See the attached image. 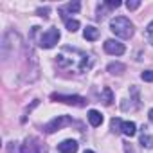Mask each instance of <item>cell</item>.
Instances as JSON below:
<instances>
[{
	"instance_id": "cell-1",
	"label": "cell",
	"mask_w": 153,
	"mask_h": 153,
	"mask_svg": "<svg viewBox=\"0 0 153 153\" xmlns=\"http://www.w3.org/2000/svg\"><path fill=\"white\" fill-rule=\"evenodd\" d=\"M110 31L115 36L123 38V40H128V38L133 36V24L126 16H117L110 22Z\"/></svg>"
},
{
	"instance_id": "cell-2",
	"label": "cell",
	"mask_w": 153,
	"mask_h": 153,
	"mask_svg": "<svg viewBox=\"0 0 153 153\" xmlns=\"http://www.w3.org/2000/svg\"><path fill=\"white\" fill-rule=\"evenodd\" d=\"M59 29H56V27H51L49 31H45L42 36H40V47H43V49H52L58 42H59Z\"/></svg>"
},
{
	"instance_id": "cell-3",
	"label": "cell",
	"mask_w": 153,
	"mask_h": 153,
	"mask_svg": "<svg viewBox=\"0 0 153 153\" xmlns=\"http://www.w3.org/2000/svg\"><path fill=\"white\" fill-rule=\"evenodd\" d=\"M52 101H59V103H65V105H72V106H87V99L81 97V96H63V94H52L51 96Z\"/></svg>"
},
{
	"instance_id": "cell-4",
	"label": "cell",
	"mask_w": 153,
	"mask_h": 153,
	"mask_svg": "<svg viewBox=\"0 0 153 153\" xmlns=\"http://www.w3.org/2000/svg\"><path fill=\"white\" fill-rule=\"evenodd\" d=\"M68 124H72V119H70L68 115H59V117L52 119L51 123H47V124L43 126V131H45V133H54V131H58V130L68 126Z\"/></svg>"
},
{
	"instance_id": "cell-5",
	"label": "cell",
	"mask_w": 153,
	"mask_h": 153,
	"mask_svg": "<svg viewBox=\"0 0 153 153\" xmlns=\"http://www.w3.org/2000/svg\"><path fill=\"white\" fill-rule=\"evenodd\" d=\"M22 151L24 153H45V148H43V144L36 137H27Z\"/></svg>"
},
{
	"instance_id": "cell-6",
	"label": "cell",
	"mask_w": 153,
	"mask_h": 153,
	"mask_svg": "<svg viewBox=\"0 0 153 153\" xmlns=\"http://www.w3.org/2000/svg\"><path fill=\"white\" fill-rule=\"evenodd\" d=\"M105 51L112 56H121V54H124V45L117 40H106L105 42Z\"/></svg>"
},
{
	"instance_id": "cell-7",
	"label": "cell",
	"mask_w": 153,
	"mask_h": 153,
	"mask_svg": "<svg viewBox=\"0 0 153 153\" xmlns=\"http://www.w3.org/2000/svg\"><path fill=\"white\" fill-rule=\"evenodd\" d=\"M78 148H79V144L76 142V140H72V139H67L61 144H58V151L59 153H76Z\"/></svg>"
},
{
	"instance_id": "cell-8",
	"label": "cell",
	"mask_w": 153,
	"mask_h": 153,
	"mask_svg": "<svg viewBox=\"0 0 153 153\" xmlns=\"http://www.w3.org/2000/svg\"><path fill=\"white\" fill-rule=\"evenodd\" d=\"M87 117H88V123H90L94 128H97V126H101V124H103V115H101L97 110H90Z\"/></svg>"
},
{
	"instance_id": "cell-9",
	"label": "cell",
	"mask_w": 153,
	"mask_h": 153,
	"mask_svg": "<svg viewBox=\"0 0 153 153\" xmlns=\"http://www.w3.org/2000/svg\"><path fill=\"white\" fill-rule=\"evenodd\" d=\"M121 131H123L124 135H128V137H133V135L137 133V126H135V123H131V121H123Z\"/></svg>"
},
{
	"instance_id": "cell-10",
	"label": "cell",
	"mask_w": 153,
	"mask_h": 153,
	"mask_svg": "<svg viewBox=\"0 0 153 153\" xmlns=\"http://www.w3.org/2000/svg\"><path fill=\"white\" fill-rule=\"evenodd\" d=\"M83 36H85V40L94 42V40H97V38H99V29H96L94 25H87V27H85V31H83Z\"/></svg>"
},
{
	"instance_id": "cell-11",
	"label": "cell",
	"mask_w": 153,
	"mask_h": 153,
	"mask_svg": "<svg viewBox=\"0 0 153 153\" xmlns=\"http://www.w3.org/2000/svg\"><path fill=\"white\" fill-rule=\"evenodd\" d=\"M106 70H108L110 74H123V72L126 70V67H124L123 63H110Z\"/></svg>"
},
{
	"instance_id": "cell-12",
	"label": "cell",
	"mask_w": 153,
	"mask_h": 153,
	"mask_svg": "<svg viewBox=\"0 0 153 153\" xmlns=\"http://www.w3.org/2000/svg\"><path fill=\"white\" fill-rule=\"evenodd\" d=\"M106 106H110L112 103H114V94H112V90L108 88V87H105L103 88V99H101Z\"/></svg>"
},
{
	"instance_id": "cell-13",
	"label": "cell",
	"mask_w": 153,
	"mask_h": 153,
	"mask_svg": "<svg viewBox=\"0 0 153 153\" xmlns=\"http://www.w3.org/2000/svg\"><path fill=\"white\" fill-rule=\"evenodd\" d=\"M65 24H67V29H68L70 33H76V31L79 29V22H78V20H67Z\"/></svg>"
},
{
	"instance_id": "cell-14",
	"label": "cell",
	"mask_w": 153,
	"mask_h": 153,
	"mask_svg": "<svg viewBox=\"0 0 153 153\" xmlns=\"http://www.w3.org/2000/svg\"><path fill=\"white\" fill-rule=\"evenodd\" d=\"M140 144L146 146V148H153V137H149V135H142V137H140Z\"/></svg>"
},
{
	"instance_id": "cell-15",
	"label": "cell",
	"mask_w": 153,
	"mask_h": 153,
	"mask_svg": "<svg viewBox=\"0 0 153 153\" xmlns=\"http://www.w3.org/2000/svg\"><path fill=\"white\" fill-rule=\"evenodd\" d=\"M7 151H9V153H24V151L20 149V144H18V142H9Z\"/></svg>"
},
{
	"instance_id": "cell-16",
	"label": "cell",
	"mask_w": 153,
	"mask_h": 153,
	"mask_svg": "<svg viewBox=\"0 0 153 153\" xmlns=\"http://www.w3.org/2000/svg\"><path fill=\"white\" fill-rule=\"evenodd\" d=\"M65 9H67V11H70V13H78V11L81 9V4H79V2H74V4H68Z\"/></svg>"
},
{
	"instance_id": "cell-17",
	"label": "cell",
	"mask_w": 153,
	"mask_h": 153,
	"mask_svg": "<svg viewBox=\"0 0 153 153\" xmlns=\"http://www.w3.org/2000/svg\"><path fill=\"white\" fill-rule=\"evenodd\" d=\"M121 124H123V121L117 119V117H114L112 119V131H121Z\"/></svg>"
},
{
	"instance_id": "cell-18",
	"label": "cell",
	"mask_w": 153,
	"mask_h": 153,
	"mask_svg": "<svg viewBox=\"0 0 153 153\" xmlns=\"http://www.w3.org/2000/svg\"><path fill=\"white\" fill-rule=\"evenodd\" d=\"M140 78H142L144 81H153V70H144V72L140 74Z\"/></svg>"
},
{
	"instance_id": "cell-19",
	"label": "cell",
	"mask_w": 153,
	"mask_h": 153,
	"mask_svg": "<svg viewBox=\"0 0 153 153\" xmlns=\"http://www.w3.org/2000/svg\"><path fill=\"white\" fill-rule=\"evenodd\" d=\"M140 6V2H139V0H131V2H126V7L130 9V11H133V9H137Z\"/></svg>"
},
{
	"instance_id": "cell-20",
	"label": "cell",
	"mask_w": 153,
	"mask_h": 153,
	"mask_svg": "<svg viewBox=\"0 0 153 153\" xmlns=\"http://www.w3.org/2000/svg\"><path fill=\"white\" fill-rule=\"evenodd\" d=\"M105 6H108V7L115 9V7H119V6H121V2H119V0H108V2H106Z\"/></svg>"
},
{
	"instance_id": "cell-21",
	"label": "cell",
	"mask_w": 153,
	"mask_h": 153,
	"mask_svg": "<svg viewBox=\"0 0 153 153\" xmlns=\"http://www.w3.org/2000/svg\"><path fill=\"white\" fill-rule=\"evenodd\" d=\"M47 13H49V7H43V9H38V15H40V16H45V18H47Z\"/></svg>"
},
{
	"instance_id": "cell-22",
	"label": "cell",
	"mask_w": 153,
	"mask_h": 153,
	"mask_svg": "<svg viewBox=\"0 0 153 153\" xmlns=\"http://www.w3.org/2000/svg\"><path fill=\"white\" fill-rule=\"evenodd\" d=\"M148 33H151V34H153V22H151V24L148 25Z\"/></svg>"
},
{
	"instance_id": "cell-23",
	"label": "cell",
	"mask_w": 153,
	"mask_h": 153,
	"mask_svg": "<svg viewBox=\"0 0 153 153\" xmlns=\"http://www.w3.org/2000/svg\"><path fill=\"white\" fill-rule=\"evenodd\" d=\"M148 115H149V121H151V123H153V108H151V110H149V114H148Z\"/></svg>"
},
{
	"instance_id": "cell-24",
	"label": "cell",
	"mask_w": 153,
	"mask_h": 153,
	"mask_svg": "<svg viewBox=\"0 0 153 153\" xmlns=\"http://www.w3.org/2000/svg\"><path fill=\"white\" fill-rule=\"evenodd\" d=\"M83 153H94V151H92V149H87V151H83Z\"/></svg>"
}]
</instances>
